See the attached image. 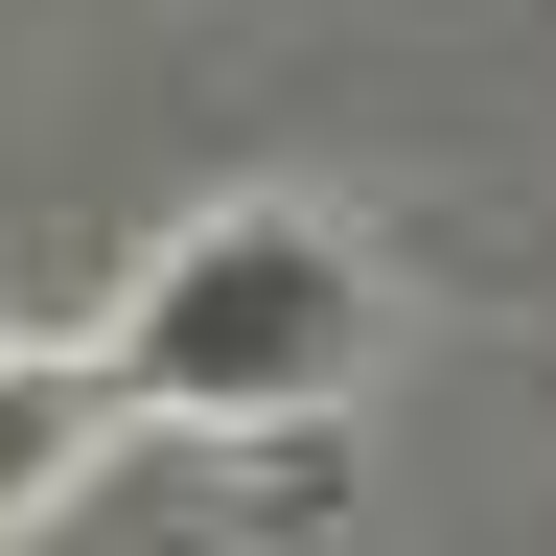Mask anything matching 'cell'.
<instances>
[{"label":"cell","mask_w":556,"mask_h":556,"mask_svg":"<svg viewBox=\"0 0 556 556\" xmlns=\"http://www.w3.org/2000/svg\"><path fill=\"white\" fill-rule=\"evenodd\" d=\"M371 255L325 232V208H186L163 255L116 278V325H93V371L116 417H186V441H278V417H325L348 371H371Z\"/></svg>","instance_id":"6da1fadb"},{"label":"cell","mask_w":556,"mask_h":556,"mask_svg":"<svg viewBox=\"0 0 556 556\" xmlns=\"http://www.w3.org/2000/svg\"><path fill=\"white\" fill-rule=\"evenodd\" d=\"M93 464H116V371L93 348H0V533H47Z\"/></svg>","instance_id":"7a4b0ae2"}]
</instances>
